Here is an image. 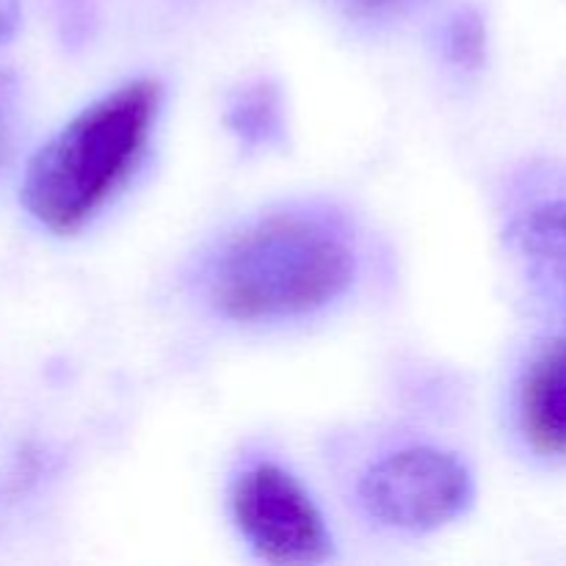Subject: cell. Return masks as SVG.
<instances>
[{
    "label": "cell",
    "instance_id": "6da1fadb",
    "mask_svg": "<svg viewBox=\"0 0 566 566\" xmlns=\"http://www.w3.org/2000/svg\"><path fill=\"white\" fill-rule=\"evenodd\" d=\"M158 108V83L133 81L66 122L28 164V213L59 235L88 224L136 171Z\"/></svg>",
    "mask_w": 566,
    "mask_h": 566
},
{
    "label": "cell",
    "instance_id": "8992f818",
    "mask_svg": "<svg viewBox=\"0 0 566 566\" xmlns=\"http://www.w3.org/2000/svg\"><path fill=\"white\" fill-rule=\"evenodd\" d=\"M512 243L536 280L566 302V202H545L520 216Z\"/></svg>",
    "mask_w": 566,
    "mask_h": 566
},
{
    "label": "cell",
    "instance_id": "7a4b0ae2",
    "mask_svg": "<svg viewBox=\"0 0 566 566\" xmlns=\"http://www.w3.org/2000/svg\"><path fill=\"white\" fill-rule=\"evenodd\" d=\"M352 274V249L329 227L304 216H269L224 249L210 296L232 321L293 318L340 296Z\"/></svg>",
    "mask_w": 566,
    "mask_h": 566
},
{
    "label": "cell",
    "instance_id": "52a82bcc",
    "mask_svg": "<svg viewBox=\"0 0 566 566\" xmlns=\"http://www.w3.org/2000/svg\"><path fill=\"white\" fill-rule=\"evenodd\" d=\"M232 125L247 138H265L274 127V99L265 97V92H254L252 99L238 105Z\"/></svg>",
    "mask_w": 566,
    "mask_h": 566
},
{
    "label": "cell",
    "instance_id": "9c48e42d",
    "mask_svg": "<svg viewBox=\"0 0 566 566\" xmlns=\"http://www.w3.org/2000/svg\"><path fill=\"white\" fill-rule=\"evenodd\" d=\"M9 136H11L9 94H6V86H3V83H0V164H3L6 149H9Z\"/></svg>",
    "mask_w": 566,
    "mask_h": 566
},
{
    "label": "cell",
    "instance_id": "ba28073f",
    "mask_svg": "<svg viewBox=\"0 0 566 566\" xmlns=\"http://www.w3.org/2000/svg\"><path fill=\"white\" fill-rule=\"evenodd\" d=\"M481 42H484V33H481L479 22L475 20H459L453 28L451 36V50L457 61H479L481 59Z\"/></svg>",
    "mask_w": 566,
    "mask_h": 566
},
{
    "label": "cell",
    "instance_id": "5b68a950",
    "mask_svg": "<svg viewBox=\"0 0 566 566\" xmlns=\"http://www.w3.org/2000/svg\"><path fill=\"white\" fill-rule=\"evenodd\" d=\"M523 431L547 457H566V337L534 363L523 387Z\"/></svg>",
    "mask_w": 566,
    "mask_h": 566
},
{
    "label": "cell",
    "instance_id": "30bf717a",
    "mask_svg": "<svg viewBox=\"0 0 566 566\" xmlns=\"http://www.w3.org/2000/svg\"><path fill=\"white\" fill-rule=\"evenodd\" d=\"M359 14H387V11L398 9L403 0H348Z\"/></svg>",
    "mask_w": 566,
    "mask_h": 566
},
{
    "label": "cell",
    "instance_id": "277c9868",
    "mask_svg": "<svg viewBox=\"0 0 566 566\" xmlns=\"http://www.w3.org/2000/svg\"><path fill=\"white\" fill-rule=\"evenodd\" d=\"M232 517L249 547L269 564H318L332 551L313 497L276 464H258L238 479Z\"/></svg>",
    "mask_w": 566,
    "mask_h": 566
},
{
    "label": "cell",
    "instance_id": "3957f363",
    "mask_svg": "<svg viewBox=\"0 0 566 566\" xmlns=\"http://www.w3.org/2000/svg\"><path fill=\"white\" fill-rule=\"evenodd\" d=\"M365 512L401 531H434L473 501V481L457 457L437 448H407L385 457L359 484Z\"/></svg>",
    "mask_w": 566,
    "mask_h": 566
}]
</instances>
